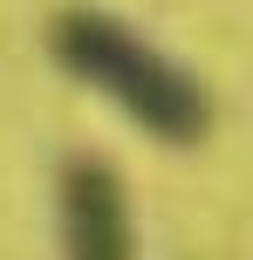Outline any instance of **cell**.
I'll list each match as a JSON object with an SVG mask.
<instances>
[{
	"instance_id": "2",
	"label": "cell",
	"mask_w": 253,
	"mask_h": 260,
	"mask_svg": "<svg viewBox=\"0 0 253 260\" xmlns=\"http://www.w3.org/2000/svg\"><path fill=\"white\" fill-rule=\"evenodd\" d=\"M55 212H62V260H137L130 199L110 157H68L55 178Z\"/></svg>"
},
{
	"instance_id": "1",
	"label": "cell",
	"mask_w": 253,
	"mask_h": 260,
	"mask_svg": "<svg viewBox=\"0 0 253 260\" xmlns=\"http://www.w3.org/2000/svg\"><path fill=\"white\" fill-rule=\"evenodd\" d=\"M48 48H55V62L76 82H89L96 96H110L123 117L137 130H151L158 144H178V151L205 144V130H212L205 82L185 62H171L158 41H144L130 21H117L103 7H68L48 27Z\"/></svg>"
}]
</instances>
